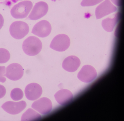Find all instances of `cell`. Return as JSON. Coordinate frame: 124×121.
<instances>
[{"mask_svg": "<svg viewBox=\"0 0 124 121\" xmlns=\"http://www.w3.org/2000/svg\"><path fill=\"white\" fill-rule=\"evenodd\" d=\"M42 47V43L40 40L34 36L27 37L22 44L23 51L26 54L30 56L38 54L40 52Z\"/></svg>", "mask_w": 124, "mask_h": 121, "instance_id": "1", "label": "cell"}, {"mask_svg": "<svg viewBox=\"0 0 124 121\" xmlns=\"http://www.w3.org/2000/svg\"><path fill=\"white\" fill-rule=\"evenodd\" d=\"M33 6L31 2L25 0L20 2L15 5L10 10L11 15L16 19L23 18L28 16Z\"/></svg>", "mask_w": 124, "mask_h": 121, "instance_id": "2", "label": "cell"}, {"mask_svg": "<svg viewBox=\"0 0 124 121\" xmlns=\"http://www.w3.org/2000/svg\"><path fill=\"white\" fill-rule=\"evenodd\" d=\"M29 27L26 23L21 21H17L12 23L9 27V32L14 38L22 39L28 33Z\"/></svg>", "mask_w": 124, "mask_h": 121, "instance_id": "3", "label": "cell"}, {"mask_svg": "<svg viewBox=\"0 0 124 121\" xmlns=\"http://www.w3.org/2000/svg\"><path fill=\"white\" fill-rule=\"evenodd\" d=\"M70 44V39L68 35L64 34H59L53 38L50 47L56 51L62 52L67 49Z\"/></svg>", "mask_w": 124, "mask_h": 121, "instance_id": "4", "label": "cell"}, {"mask_svg": "<svg viewBox=\"0 0 124 121\" xmlns=\"http://www.w3.org/2000/svg\"><path fill=\"white\" fill-rule=\"evenodd\" d=\"M116 7L110 0H105L96 8L95 15L96 19L102 17L116 11Z\"/></svg>", "mask_w": 124, "mask_h": 121, "instance_id": "5", "label": "cell"}, {"mask_svg": "<svg viewBox=\"0 0 124 121\" xmlns=\"http://www.w3.org/2000/svg\"><path fill=\"white\" fill-rule=\"evenodd\" d=\"M51 29V26L50 23L46 20H43L35 24L31 32L39 37H45L50 34Z\"/></svg>", "mask_w": 124, "mask_h": 121, "instance_id": "6", "label": "cell"}, {"mask_svg": "<svg viewBox=\"0 0 124 121\" xmlns=\"http://www.w3.org/2000/svg\"><path fill=\"white\" fill-rule=\"evenodd\" d=\"M24 69L21 65L16 63H12L6 68L5 76L9 79L16 81L20 79L23 76Z\"/></svg>", "mask_w": 124, "mask_h": 121, "instance_id": "7", "label": "cell"}, {"mask_svg": "<svg viewBox=\"0 0 124 121\" xmlns=\"http://www.w3.org/2000/svg\"><path fill=\"white\" fill-rule=\"evenodd\" d=\"M97 75L96 71L94 68L90 65L83 66L78 73L77 77L81 81L89 83L93 80Z\"/></svg>", "mask_w": 124, "mask_h": 121, "instance_id": "8", "label": "cell"}, {"mask_svg": "<svg viewBox=\"0 0 124 121\" xmlns=\"http://www.w3.org/2000/svg\"><path fill=\"white\" fill-rule=\"evenodd\" d=\"M48 9L46 3L43 1L38 2L33 7L28 18L32 20L38 19L46 14Z\"/></svg>", "mask_w": 124, "mask_h": 121, "instance_id": "9", "label": "cell"}, {"mask_svg": "<svg viewBox=\"0 0 124 121\" xmlns=\"http://www.w3.org/2000/svg\"><path fill=\"white\" fill-rule=\"evenodd\" d=\"M31 107L41 114H46L51 111L52 105L49 99L43 97L34 102Z\"/></svg>", "mask_w": 124, "mask_h": 121, "instance_id": "10", "label": "cell"}, {"mask_svg": "<svg viewBox=\"0 0 124 121\" xmlns=\"http://www.w3.org/2000/svg\"><path fill=\"white\" fill-rule=\"evenodd\" d=\"M26 106V103L24 101L17 102L8 101L3 104L1 107L7 113L15 115L21 112Z\"/></svg>", "mask_w": 124, "mask_h": 121, "instance_id": "11", "label": "cell"}, {"mask_svg": "<svg viewBox=\"0 0 124 121\" xmlns=\"http://www.w3.org/2000/svg\"><path fill=\"white\" fill-rule=\"evenodd\" d=\"M42 92L40 86L36 83H32L26 87L24 92L26 98L29 100L33 101L39 98Z\"/></svg>", "mask_w": 124, "mask_h": 121, "instance_id": "12", "label": "cell"}, {"mask_svg": "<svg viewBox=\"0 0 124 121\" xmlns=\"http://www.w3.org/2000/svg\"><path fill=\"white\" fill-rule=\"evenodd\" d=\"M80 59L77 57L71 55L66 58L63 61L62 66L67 71L74 72L78 69L80 64Z\"/></svg>", "mask_w": 124, "mask_h": 121, "instance_id": "13", "label": "cell"}, {"mask_svg": "<svg viewBox=\"0 0 124 121\" xmlns=\"http://www.w3.org/2000/svg\"><path fill=\"white\" fill-rule=\"evenodd\" d=\"M55 99L59 104L63 105L68 104L72 100L73 95L69 90L62 89L57 91L54 95Z\"/></svg>", "mask_w": 124, "mask_h": 121, "instance_id": "14", "label": "cell"}, {"mask_svg": "<svg viewBox=\"0 0 124 121\" xmlns=\"http://www.w3.org/2000/svg\"><path fill=\"white\" fill-rule=\"evenodd\" d=\"M121 17L120 12L116 13L113 18H107L102 20L101 25L104 29L106 31L112 32L116 24L119 20Z\"/></svg>", "mask_w": 124, "mask_h": 121, "instance_id": "15", "label": "cell"}, {"mask_svg": "<svg viewBox=\"0 0 124 121\" xmlns=\"http://www.w3.org/2000/svg\"><path fill=\"white\" fill-rule=\"evenodd\" d=\"M41 116L40 114L31 108L27 109L22 115V121H37L40 120Z\"/></svg>", "mask_w": 124, "mask_h": 121, "instance_id": "16", "label": "cell"}, {"mask_svg": "<svg viewBox=\"0 0 124 121\" xmlns=\"http://www.w3.org/2000/svg\"><path fill=\"white\" fill-rule=\"evenodd\" d=\"M10 95L11 98L13 100L17 101L20 100L23 98V94L21 89L16 88L11 91Z\"/></svg>", "mask_w": 124, "mask_h": 121, "instance_id": "17", "label": "cell"}, {"mask_svg": "<svg viewBox=\"0 0 124 121\" xmlns=\"http://www.w3.org/2000/svg\"><path fill=\"white\" fill-rule=\"evenodd\" d=\"M10 58V53L7 50L0 48V63H6L9 60Z\"/></svg>", "mask_w": 124, "mask_h": 121, "instance_id": "18", "label": "cell"}, {"mask_svg": "<svg viewBox=\"0 0 124 121\" xmlns=\"http://www.w3.org/2000/svg\"><path fill=\"white\" fill-rule=\"evenodd\" d=\"M104 0H83L81 3L83 7H89L95 5Z\"/></svg>", "mask_w": 124, "mask_h": 121, "instance_id": "19", "label": "cell"}, {"mask_svg": "<svg viewBox=\"0 0 124 121\" xmlns=\"http://www.w3.org/2000/svg\"><path fill=\"white\" fill-rule=\"evenodd\" d=\"M5 66H0V82L4 83L6 81V79L5 77Z\"/></svg>", "mask_w": 124, "mask_h": 121, "instance_id": "20", "label": "cell"}, {"mask_svg": "<svg viewBox=\"0 0 124 121\" xmlns=\"http://www.w3.org/2000/svg\"><path fill=\"white\" fill-rule=\"evenodd\" d=\"M6 92V89L4 86L0 84V99L4 96Z\"/></svg>", "mask_w": 124, "mask_h": 121, "instance_id": "21", "label": "cell"}, {"mask_svg": "<svg viewBox=\"0 0 124 121\" xmlns=\"http://www.w3.org/2000/svg\"><path fill=\"white\" fill-rule=\"evenodd\" d=\"M110 1L116 6H121L122 5L123 0H110Z\"/></svg>", "mask_w": 124, "mask_h": 121, "instance_id": "22", "label": "cell"}, {"mask_svg": "<svg viewBox=\"0 0 124 121\" xmlns=\"http://www.w3.org/2000/svg\"><path fill=\"white\" fill-rule=\"evenodd\" d=\"M4 23V19L2 15L0 14V30L2 27Z\"/></svg>", "mask_w": 124, "mask_h": 121, "instance_id": "23", "label": "cell"}, {"mask_svg": "<svg viewBox=\"0 0 124 121\" xmlns=\"http://www.w3.org/2000/svg\"><path fill=\"white\" fill-rule=\"evenodd\" d=\"M11 2L9 1H7L6 3V5L7 6H10L11 5Z\"/></svg>", "mask_w": 124, "mask_h": 121, "instance_id": "24", "label": "cell"}]
</instances>
